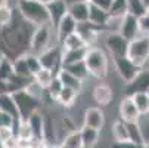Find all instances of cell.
I'll return each mask as SVG.
<instances>
[{
    "label": "cell",
    "instance_id": "cell-1",
    "mask_svg": "<svg viewBox=\"0 0 149 148\" xmlns=\"http://www.w3.org/2000/svg\"><path fill=\"white\" fill-rule=\"evenodd\" d=\"M33 27L18 12L13 13L10 24L0 28V52L3 56L15 59L30 52Z\"/></svg>",
    "mask_w": 149,
    "mask_h": 148
},
{
    "label": "cell",
    "instance_id": "cell-2",
    "mask_svg": "<svg viewBox=\"0 0 149 148\" xmlns=\"http://www.w3.org/2000/svg\"><path fill=\"white\" fill-rule=\"evenodd\" d=\"M15 9L33 27L49 24L47 8L38 0H15Z\"/></svg>",
    "mask_w": 149,
    "mask_h": 148
},
{
    "label": "cell",
    "instance_id": "cell-3",
    "mask_svg": "<svg viewBox=\"0 0 149 148\" xmlns=\"http://www.w3.org/2000/svg\"><path fill=\"white\" fill-rule=\"evenodd\" d=\"M84 64H86V68H87L90 77H95L97 80H103L108 76L109 59H108L106 52L99 46L87 48L86 56H84Z\"/></svg>",
    "mask_w": 149,
    "mask_h": 148
},
{
    "label": "cell",
    "instance_id": "cell-4",
    "mask_svg": "<svg viewBox=\"0 0 149 148\" xmlns=\"http://www.w3.org/2000/svg\"><path fill=\"white\" fill-rule=\"evenodd\" d=\"M127 56L136 65H139L140 68H145L149 62V37L140 34L136 39H133L132 41H129Z\"/></svg>",
    "mask_w": 149,
    "mask_h": 148
},
{
    "label": "cell",
    "instance_id": "cell-5",
    "mask_svg": "<svg viewBox=\"0 0 149 148\" xmlns=\"http://www.w3.org/2000/svg\"><path fill=\"white\" fill-rule=\"evenodd\" d=\"M53 28L50 24L46 25H38L33 30L31 34V43H30V52L34 55H40L41 52H45L47 48L52 46V34Z\"/></svg>",
    "mask_w": 149,
    "mask_h": 148
},
{
    "label": "cell",
    "instance_id": "cell-6",
    "mask_svg": "<svg viewBox=\"0 0 149 148\" xmlns=\"http://www.w3.org/2000/svg\"><path fill=\"white\" fill-rule=\"evenodd\" d=\"M12 96L15 99V104H16V108H18V113H19V119L21 120H27L28 116L38 110L40 108V101H37L36 98H33L25 89H19V90H15L12 92Z\"/></svg>",
    "mask_w": 149,
    "mask_h": 148
},
{
    "label": "cell",
    "instance_id": "cell-7",
    "mask_svg": "<svg viewBox=\"0 0 149 148\" xmlns=\"http://www.w3.org/2000/svg\"><path fill=\"white\" fill-rule=\"evenodd\" d=\"M103 45L108 53L112 56H125L129 49V41H127L118 31H106L103 34Z\"/></svg>",
    "mask_w": 149,
    "mask_h": 148
},
{
    "label": "cell",
    "instance_id": "cell-8",
    "mask_svg": "<svg viewBox=\"0 0 149 148\" xmlns=\"http://www.w3.org/2000/svg\"><path fill=\"white\" fill-rule=\"evenodd\" d=\"M112 64H114L117 74L120 76V79L124 83H129L130 80H133L136 77V74L142 70L127 55L125 56H112Z\"/></svg>",
    "mask_w": 149,
    "mask_h": 148
},
{
    "label": "cell",
    "instance_id": "cell-9",
    "mask_svg": "<svg viewBox=\"0 0 149 148\" xmlns=\"http://www.w3.org/2000/svg\"><path fill=\"white\" fill-rule=\"evenodd\" d=\"M40 59V64L43 68L52 70L55 74L61 70V59H62V48L58 43L56 46H50L47 48L45 52H41L40 55H37Z\"/></svg>",
    "mask_w": 149,
    "mask_h": 148
},
{
    "label": "cell",
    "instance_id": "cell-10",
    "mask_svg": "<svg viewBox=\"0 0 149 148\" xmlns=\"http://www.w3.org/2000/svg\"><path fill=\"white\" fill-rule=\"evenodd\" d=\"M148 89H149V68L145 67L136 74L133 80H130L129 83H124L123 93L127 96H132L139 92H148Z\"/></svg>",
    "mask_w": 149,
    "mask_h": 148
},
{
    "label": "cell",
    "instance_id": "cell-11",
    "mask_svg": "<svg viewBox=\"0 0 149 148\" xmlns=\"http://www.w3.org/2000/svg\"><path fill=\"white\" fill-rule=\"evenodd\" d=\"M118 119L123 120L124 123H139L140 121L142 116L137 111L132 96L123 95L120 105H118Z\"/></svg>",
    "mask_w": 149,
    "mask_h": 148
},
{
    "label": "cell",
    "instance_id": "cell-12",
    "mask_svg": "<svg viewBox=\"0 0 149 148\" xmlns=\"http://www.w3.org/2000/svg\"><path fill=\"white\" fill-rule=\"evenodd\" d=\"M118 33H120L127 41H132L133 39H136L137 36H140V31H139V18L127 12V13H125L124 16H121V19H120Z\"/></svg>",
    "mask_w": 149,
    "mask_h": 148
},
{
    "label": "cell",
    "instance_id": "cell-13",
    "mask_svg": "<svg viewBox=\"0 0 149 148\" xmlns=\"http://www.w3.org/2000/svg\"><path fill=\"white\" fill-rule=\"evenodd\" d=\"M105 123H106V117H105L102 107H87L84 110V114H83V124L84 126L102 130L105 128Z\"/></svg>",
    "mask_w": 149,
    "mask_h": 148
},
{
    "label": "cell",
    "instance_id": "cell-14",
    "mask_svg": "<svg viewBox=\"0 0 149 148\" xmlns=\"http://www.w3.org/2000/svg\"><path fill=\"white\" fill-rule=\"evenodd\" d=\"M47 12H49V24L55 30L59 21L68 13V0H50L46 3Z\"/></svg>",
    "mask_w": 149,
    "mask_h": 148
},
{
    "label": "cell",
    "instance_id": "cell-15",
    "mask_svg": "<svg viewBox=\"0 0 149 148\" xmlns=\"http://www.w3.org/2000/svg\"><path fill=\"white\" fill-rule=\"evenodd\" d=\"M90 2L87 0H72L68 2V13L75 19L77 24H83L89 21Z\"/></svg>",
    "mask_w": 149,
    "mask_h": 148
},
{
    "label": "cell",
    "instance_id": "cell-16",
    "mask_svg": "<svg viewBox=\"0 0 149 148\" xmlns=\"http://www.w3.org/2000/svg\"><path fill=\"white\" fill-rule=\"evenodd\" d=\"M77 25L78 24L75 22V19L70 13H67L65 16H63L58 22V25L55 27V36H56V41H58V43L61 45L70 34L75 33L77 31Z\"/></svg>",
    "mask_w": 149,
    "mask_h": 148
},
{
    "label": "cell",
    "instance_id": "cell-17",
    "mask_svg": "<svg viewBox=\"0 0 149 148\" xmlns=\"http://www.w3.org/2000/svg\"><path fill=\"white\" fill-rule=\"evenodd\" d=\"M92 98L97 104V107H108L114 99V90L109 84L99 83L92 90Z\"/></svg>",
    "mask_w": 149,
    "mask_h": 148
},
{
    "label": "cell",
    "instance_id": "cell-18",
    "mask_svg": "<svg viewBox=\"0 0 149 148\" xmlns=\"http://www.w3.org/2000/svg\"><path fill=\"white\" fill-rule=\"evenodd\" d=\"M80 135H81V141H83V147L84 148H96L99 145L100 141V130L89 128V126H81L78 129Z\"/></svg>",
    "mask_w": 149,
    "mask_h": 148
},
{
    "label": "cell",
    "instance_id": "cell-19",
    "mask_svg": "<svg viewBox=\"0 0 149 148\" xmlns=\"http://www.w3.org/2000/svg\"><path fill=\"white\" fill-rule=\"evenodd\" d=\"M28 124H30V128L34 133V138L36 139H43V124H45V114L38 110L33 111L28 119H27Z\"/></svg>",
    "mask_w": 149,
    "mask_h": 148
},
{
    "label": "cell",
    "instance_id": "cell-20",
    "mask_svg": "<svg viewBox=\"0 0 149 148\" xmlns=\"http://www.w3.org/2000/svg\"><path fill=\"white\" fill-rule=\"evenodd\" d=\"M56 76H58V79L61 80V83H62V86H63V88L74 89V90H77L78 93L81 92L84 81H83V80H80L78 77L72 76V74H71V73H68L67 70H63L62 67H61V70L56 73Z\"/></svg>",
    "mask_w": 149,
    "mask_h": 148
},
{
    "label": "cell",
    "instance_id": "cell-21",
    "mask_svg": "<svg viewBox=\"0 0 149 148\" xmlns=\"http://www.w3.org/2000/svg\"><path fill=\"white\" fill-rule=\"evenodd\" d=\"M0 111L6 113V114L12 116L13 119L19 120V113H18V108H16V104H15L12 93H9V92L0 93Z\"/></svg>",
    "mask_w": 149,
    "mask_h": 148
},
{
    "label": "cell",
    "instance_id": "cell-22",
    "mask_svg": "<svg viewBox=\"0 0 149 148\" xmlns=\"http://www.w3.org/2000/svg\"><path fill=\"white\" fill-rule=\"evenodd\" d=\"M87 48H80V49H71V51H63L62 49V59H61V67L63 65H70L74 62L84 61L86 56Z\"/></svg>",
    "mask_w": 149,
    "mask_h": 148
},
{
    "label": "cell",
    "instance_id": "cell-23",
    "mask_svg": "<svg viewBox=\"0 0 149 148\" xmlns=\"http://www.w3.org/2000/svg\"><path fill=\"white\" fill-rule=\"evenodd\" d=\"M78 95H80V93H78L77 90H74V89L62 88L61 93L58 95L56 102L61 105V107H63V108H71V107H74V105H75Z\"/></svg>",
    "mask_w": 149,
    "mask_h": 148
},
{
    "label": "cell",
    "instance_id": "cell-24",
    "mask_svg": "<svg viewBox=\"0 0 149 148\" xmlns=\"http://www.w3.org/2000/svg\"><path fill=\"white\" fill-rule=\"evenodd\" d=\"M109 18V13L108 11H103L95 5L90 3V11H89V22H92L93 25H97V27H102L105 28V24Z\"/></svg>",
    "mask_w": 149,
    "mask_h": 148
},
{
    "label": "cell",
    "instance_id": "cell-25",
    "mask_svg": "<svg viewBox=\"0 0 149 148\" xmlns=\"http://www.w3.org/2000/svg\"><path fill=\"white\" fill-rule=\"evenodd\" d=\"M111 135L114 142H127L129 141V129H127V123L123 120H115L111 126Z\"/></svg>",
    "mask_w": 149,
    "mask_h": 148
},
{
    "label": "cell",
    "instance_id": "cell-26",
    "mask_svg": "<svg viewBox=\"0 0 149 148\" xmlns=\"http://www.w3.org/2000/svg\"><path fill=\"white\" fill-rule=\"evenodd\" d=\"M61 48L63 51H71V49H80V48H89L86 45V41H84V39L80 36L78 31L70 34L65 40L61 43Z\"/></svg>",
    "mask_w": 149,
    "mask_h": 148
},
{
    "label": "cell",
    "instance_id": "cell-27",
    "mask_svg": "<svg viewBox=\"0 0 149 148\" xmlns=\"http://www.w3.org/2000/svg\"><path fill=\"white\" fill-rule=\"evenodd\" d=\"M12 61H13V71H15L16 76L24 77V79H33V76L30 73V68L27 65L25 55H21V56H18V58H15Z\"/></svg>",
    "mask_w": 149,
    "mask_h": 148
},
{
    "label": "cell",
    "instance_id": "cell-28",
    "mask_svg": "<svg viewBox=\"0 0 149 148\" xmlns=\"http://www.w3.org/2000/svg\"><path fill=\"white\" fill-rule=\"evenodd\" d=\"M62 88H63V86H62L61 80L58 79V76H55V77H53V80H52V83H50L49 86L45 89V96H43V101L47 98L50 102H56L58 95L61 93Z\"/></svg>",
    "mask_w": 149,
    "mask_h": 148
},
{
    "label": "cell",
    "instance_id": "cell-29",
    "mask_svg": "<svg viewBox=\"0 0 149 148\" xmlns=\"http://www.w3.org/2000/svg\"><path fill=\"white\" fill-rule=\"evenodd\" d=\"M63 70H67L68 73H71L72 76L78 77L80 80H86L89 77V71L86 68V64H84V61H80V62H74V64H70V65H63L62 67Z\"/></svg>",
    "mask_w": 149,
    "mask_h": 148
},
{
    "label": "cell",
    "instance_id": "cell-30",
    "mask_svg": "<svg viewBox=\"0 0 149 148\" xmlns=\"http://www.w3.org/2000/svg\"><path fill=\"white\" fill-rule=\"evenodd\" d=\"M55 76H56V74H55L52 70H47V68H43V67H41V68L33 76V80L37 81L43 89H46L49 84L52 83V80H53Z\"/></svg>",
    "mask_w": 149,
    "mask_h": 148
},
{
    "label": "cell",
    "instance_id": "cell-31",
    "mask_svg": "<svg viewBox=\"0 0 149 148\" xmlns=\"http://www.w3.org/2000/svg\"><path fill=\"white\" fill-rule=\"evenodd\" d=\"M15 76L13 71V61L8 56L0 58V80H6L9 81Z\"/></svg>",
    "mask_w": 149,
    "mask_h": 148
},
{
    "label": "cell",
    "instance_id": "cell-32",
    "mask_svg": "<svg viewBox=\"0 0 149 148\" xmlns=\"http://www.w3.org/2000/svg\"><path fill=\"white\" fill-rule=\"evenodd\" d=\"M127 129H129V141L134 144H145V136L140 121L139 123H127Z\"/></svg>",
    "mask_w": 149,
    "mask_h": 148
},
{
    "label": "cell",
    "instance_id": "cell-33",
    "mask_svg": "<svg viewBox=\"0 0 149 148\" xmlns=\"http://www.w3.org/2000/svg\"><path fill=\"white\" fill-rule=\"evenodd\" d=\"M132 99L136 105L137 111L140 113V116H146L149 110V95L146 92H139V93L132 95Z\"/></svg>",
    "mask_w": 149,
    "mask_h": 148
},
{
    "label": "cell",
    "instance_id": "cell-34",
    "mask_svg": "<svg viewBox=\"0 0 149 148\" xmlns=\"http://www.w3.org/2000/svg\"><path fill=\"white\" fill-rule=\"evenodd\" d=\"M61 144L67 145L70 148H84L83 147V141H81V135H80V130L78 129H74L68 133H65V136L62 138Z\"/></svg>",
    "mask_w": 149,
    "mask_h": 148
},
{
    "label": "cell",
    "instance_id": "cell-35",
    "mask_svg": "<svg viewBox=\"0 0 149 148\" xmlns=\"http://www.w3.org/2000/svg\"><path fill=\"white\" fill-rule=\"evenodd\" d=\"M127 12L140 18L146 13V3L143 0H127Z\"/></svg>",
    "mask_w": 149,
    "mask_h": 148
},
{
    "label": "cell",
    "instance_id": "cell-36",
    "mask_svg": "<svg viewBox=\"0 0 149 148\" xmlns=\"http://www.w3.org/2000/svg\"><path fill=\"white\" fill-rule=\"evenodd\" d=\"M108 13L109 16H115V18L124 16L127 13V0H112Z\"/></svg>",
    "mask_w": 149,
    "mask_h": 148
},
{
    "label": "cell",
    "instance_id": "cell-37",
    "mask_svg": "<svg viewBox=\"0 0 149 148\" xmlns=\"http://www.w3.org/2000/svg\"><path fill=\"white\" fill-rule=\"evenodd\" d=\"M33 98H36L37 101H40V102H43V96H45V89L40 86V84L37 83V81H34L33 79L28 81V84L24 88Z\"/></svg>",
    "mask_w": 149,
    "mask_h": 148
},
{
    "label": "cell",
    "instance_id": "cell-38",
    "mask_svg": "<svg viewBox=\"0 0 149 148\" xmlns=\"http://www.w3.org/2000/svg\"><path fill=\"white\" fill-rule=\"evenodd\" d=\"M13 13H15V9L10 5L0 6V28L6 27L8 24H10V21L13 18Z\"/></svg>",
    "mask_w": 149,
    "mask_h": 148
},
{
    "label": "cell",
    "instance_id": "cell-39",
    "mask_svg": "<svg viewBox=\"0 0 149 148\" xmlns=\"http://www.w3.org/2000/svg\"><path fill=\"white\" fill-rule=\"evenodd\" d=\"M25 59H27V65H28V68H30L31 76H34V74L41 68V64H40L38 56L34 55V53H31V52H28V53L25 55Z\"/></svg>",
    "mask_w": 149,
    "mask_h": 148
},
{
    "label": "cell",
    "instance_id": "cell-40",
    "mask_svg": "<svg viewBox=\"0 0 149 148\" xmlns=\"http://www.w3.org/2000/svg\"><path fill=\"white\" fill-rule=\"evenodd\" d=\"M111 148H149V142L145 144H134V142H112Z\"/></svg>",
    "mask_w": 149,
    "mask_h": 148
},
{
    "label": "cell",
    "instance_id": "cell-41",
    "mask_svg": "<svg viewBox=\"0 0 149 148\" xmlns=\"http://www.w3.org/2000/svg\"><path fill=\"white\" fill-rule=\"evenodd\" d=\"M139 31L142 36H148L149 37V15H142L139 18Z\"/></svg>",
    "mask_w": 149,
    "mask_h": 148
},
{
    "label": "cell",
    "instance_id": "cell-42",
    "mask_svg": "<svg viewBox=\"0 0 149 148\" xmlns=\"http://www.w3.org/2000/svg\"><path fill=\"white\" fill-rule=\"evenodd\" d=\"M15 135L13 128H9V126H0V142H6L9 138H12Z\"/></svg>",
    "mask_w": 149,
    "mask_h": 148
},
{
    "label": "cell",
    "instance_id": "cell-43",
    "mask_svg": "<svg viewBox=\"0 0 149 148\" xmlns=\"http://www.w3.org/2000/svg\"><path fill=\"white\" fill-rule=\"evenodd\" d=\"M89 2H90L92 5H95V6L103 9V11H109L112 0H89Z\"/></svg>",
    "mask_w": 149,
    "mask_h": 148
},
{
    "label": "cell",
    "instance_id": "cell-44",
    "mask_svg": "<svg viewBox=\"0 0 149 148\" xmlns=\"http://www.w3.org/2000/svg\"><path fill=\"white\" fill-rule=\"evenodd\" d=\"M31 148H50V145L45 139H34Z\"/></svg>",
    "mask_w": 149,
    "mask_h": 148
},
{
    "label": "cell",
    "instance_id": "cell-45",
    "mask_svg": "<svg viewBox=\"0 0 149 148\" xmlns=\"http://www.w3.org/2000/svg\"><path fill=\"white\" fill-rule=\"evenodd\" d=\"M58 148H70V147H67V145H63V144L59 142V144H58Z\"/></svg>",
    "mask_w": 149,
    "mask_h": 148
},
{
    "label": "cell",
    "instance_id": "cell-46",
    "mask_svg": "<svg viewBox=\"0 0 149 148\" xmlns=\"http://www.w3.org/2000/svg\"><path fill=\"white\" fill-rule=\"evenodd\" d=\"M38 2H41V3H45V5H46V3H49V2H50V0H38Z\"/></svg>",
    "mask_w": 149,
    "mask_h": 148
},
{
    "label": "cell",
    "instance_id": "cell-47",
    "mask_svg": "<svg viewBox=\"0 0 149 148\" xmlns=\"http://www.w3.org/2000/svg\"><path fill=\"white\" fill-rule=\"evenodd\" d=\"M146 15H149V5L146 6Z\"/></svg>",
    "mask_w": 149,
    "mask_h": 148
},
{
    "label": "cell",
    "instance_id": "cell-48",
    "mask_svg": "<svg viewBox=\"0 0 149 148\" xmlns=\"http://www.w3.org/2000/svg\"><path fill=\"white\" fill-rule=\"evenodd\" d=\"M143 2H145V3H146V6H148V5H149V0H143Z\"/></svg>",
    "mask_w": 149,
    "mask_h": 148
},
{
    "label": "cell",
    "instance_id": "cell-49",
    "mask_svg": "<svg viewBox=\"0 0 149 148\" xmlns=\"http://www.w3.org/2000/svg\"><path fill=\"white\" fill-rule=\"evenodd\" d=\"M50 148H58V145H53V147H50Z\"/></svg>",
    "mask_w": 149,
    "mask_h": 148
},
{
    "label": "cell",
    "instance_id": "cell-50",
    "mask_svg": "<svg viewBox=\"0 0 149 148\" xmlns=\"http://www.w3.org/2000/svg\"><path fill=\"white\" fill-rule=\"evenodd\" d=\"M0 148H3V144L2 142H0Z\"/></svg>",
    "mask_w": 149,
    "mask_h": 148
},
{
    "label": "cell",
    "instance_id": "cell-51",
    "mask_svg": "<svg viewBox=\"0 0 149 148\" xmlns=\"http://www.w3.org/2000/svg\"><path fill=\"white\" fill-rule=\"evenodd\" d=\"M2 56H3V55H2V52H0V58H2Z\"/></svg>",
    "mask_w": 149,
    "mask_h": 148
},
{
    "label": "cell",
    "instance_id": "cell-52",
    "mask_svg": "<svg viewBox=\"0 0 149 148\" xmlns=\"http://www.w3.org/2000/svg\"><path fill=\"white\" fill-rule=\"evenodd\" d=\"M146 93H148V95H149V89H148V92H146Z\"/></svg>",
    "mask_w": 149,
    "mask_h": 148
},
{
    "label": "cell",
    "instance_id": "cell-53",
    "mask_svg": "<svg viewBox=\"0 0 149 148\" xmlns=\"http://www.w3.org/2000/svg\"><path fill=\"white\" fill-rule=\"evenodd\" d=\"M148 114H149V110H148Z\"/></svg>",
    "mask_w": 149,
    "mask_h": 148
},
{
    "label": "cell",
    "instance_id": "cell-54",
    "mask_svg": "<svg viewBox=\"0 0 149 148\" xmlns=\"http://www.w3.org/2000/svg\"><path fill=\"white\" fill-rule=\"evenodd\" d=\"M148 64H149V62H148Z\"/></svg>",
    "mask_w": 149,
    "mask_h": 148
},
{
    "label": "cell",
    "instance_id": "cell-55",
    "mask_svg": "<svg viewBox=\"0 0 149 148\" xmlns=\"http://www.w3.org/2000/svg\"><path fill=\"white\" fill-rule=\"evenodd\" d=\"M87 2H89V0H87Z\"/></svg>",
    "mask_w": 149,
    "mask_h": 148
}]
</instances>
